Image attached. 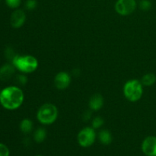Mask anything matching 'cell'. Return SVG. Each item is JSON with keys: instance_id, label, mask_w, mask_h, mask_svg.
Here are the masks:
<instances>
[{"instance_id": "20", "label": "cell", "mask_w": 156, "mask_h": 156, "mask_svg": "<svg viewBox=\"0 0 156 156\" xmlns=\"http://www.w3.org/2000/svg\"><path fill=\"white\" fill-rule=\"evenodd\" d=\"M140 8L143 11H149L152 8V2L149 0H141L140 2Z\"/></svg>"}, {"instance_id": "24", "label": "cell", "mask_w": 156, "mask_h": 156, "mask_svg": "<svg viewBox=\"0 0 156 156\" xmlns=\"http://www.w3.org/2000/svg\"><path fill=\"white\" fill-rule=\"evenodd\" d=\"M79 74H80V70L79 69H76L73 70V75L74 76H76V77H77V76H79Z\"/></svg>"}, {"instance_id": "25", "label": "cell", "mask_w": 156, "mask_h": 156, "mask_svg": "<svg viewBox=\"0 0 156 156\" xmlns=\"http://www.w3.org/2000/svg\"><path fill=\"white\" fill-rule=\"evenodd\" d=\"M37 156H42V155H37Z\"/></svg>"}, {"instance_id": "3", "label": "cell", "mask_w": 156, "mask_h": 156, "mask_svg": "<svg viewBox=\"0 0 156 156\" xmlns=\"http://www.w3.org/2000/svg\"><path fill=\"white\" fill-rule=\"evenodd\" d=\"M59 114L57 107L52 103L44 104L37 113V119L43 125H50L56 120Z\"/></svg>"}, {"instance_id": "26", "label": "cell", "mask_w": 156, "mask_h": 156, "mask_svg": "<svg viewBox=\"0 0 156 156\" xmlns=\"http://www.w3.org/2000/svg\"><path fill=\"white\" fill-rule=\"evenodd\" d=\"M1 90H2V89H0V91H1Z\"/></svg>"}, {"instance_id": "22", "label": "cell", "mask_w": 156, "mask_h": 156, "mask_svg": "<svg viewBox=\"0 0 156 156\" xmlns=\"http://www.w3.org/2000/svg\"><path fill=\"white\" fill-rule=\"evenodd\" d=\"M0 156H10V151L8 146L0 143Z\"/></svg>"}, {"instance_id": "15", "label": "cell", "mask_w": 156, "mask_h": 156, "mask_svg": "<svg viewBox=\"0 0 156 156\" xmlns=\"http://www.w3.org/2000/svg\"><path fill=\"white\" fill-rule=\"evenodd\" d=\"M140 81H141L143 86H152L156 82V76L152 73H146L142 77Z\"/></svg>"}, {"instance_id": "11", "label": "cell", "mask_w": 156, "mask_h": 156, "mask_svg": "<svg viewBox=\"0 0 156 156\" xmlns=\"http://www.w3.org/2000/svg\"><path fill=\"white\" fill-rule=\"evenodd\" d=\"M104 105L103 96L100 94H94L90 98L88 107L91 111H98L102 108Z\"/></svg>"}, {"instance_id": "6", "label": "cell", "mask_w": 156, "mask_h": 156, "mask_svg": "<svg viewBox=\"0 0 156 156\" xmlns=\"http://www.w3.org/2000/svg\"><path fill=\"white\" fill-rule=\"evenodd\" d=\"M136 5V0H117L115 3V10L119 15L126 16L133 13Z\"/></svg>"}, {"instance_id": "16", "label": "cell", "mask_w": 156, "mask_h": 156, "mask_svg": "<svg viewBox=\"0 0 156 156\" xmlns=\"http://www.w3.org/2000/svg\"><path fill=\"white\" fill-rule=\"evenodd\" d=\"M18 54H16L14 50V49L11 47H8L5 50V56L6 59L10 61V62H12V60L14 59V58L17 56Z\"/></svg>"}, {"instance_id": "17", "label": "cell", "mask_w": 156, "mask_h": 156, "mask_svg": "<svg viewBox=\"0 0 156 156\" xmlns=\"http://www.w3.org/2000/svg\"><path fill=\"white\" fill-rule=\"evenodd\" d=\"M15 82H16L18 86H22L25 85L27 82V77L25 76V74H19L16 76L15 77Z\"/></svg>"}, {"instance_id": "10", "label": "cell", "mask_w": 156, "mask_h": 156, "mask_svg": "<svg viewBox=\"0 0 156 156\" xmlns=\"http://www.w3.org/2000/svg\"><path fill=\"white\" fill-rule=\"evenodd\" d=\"M15 67L12 62L5 63L0 67V80L7 82L12 79L15 73Z\"/></svg>"}, {"instance_id": "18", "label": "cell", "mask_w": 156, "mask_h": 156, "mask_svg": "<svg viewBox=\"0 0 156 156\" xmlns=\"http://www.w3.org/2000/svg\"><path fill=\"white\" fill-rule=\"evenodd\" d=\"M104 124V119L101 117H94L91 122V126L94 129H99Z\"/></svg>"}, {"instance_id": "21", "label": "cell", "mask_w": 156, "mask_h": 156, "mask_svg": "<svg viewBox=\"0 0 156 156\" xmlns=\"http://www.w3.org/2000/svg\"><path fill=\"white\" fill-rule=\"evenodd\" d=\"M37 6V0H27L25 2V8L28 11H33Z\"/></svg>"}, {"instance_id": "1", "label": "cell", "mask_w": 156, "mask_h": 156, "mask_svg": "<svg viewBox=\"0 0 156 156\" xmlns=\"http://www.w3.org/2000/svg\"><path fill=\"white\" fill-rule=\"evenodd\" d=\"M24 100V92L18 85H9L0 91V105L8 111L18 109Z\"/></svg>"}, {"instance_id": "2", "label": "cell", "mask_w": 156, "mask_h": 156, "mask_svg": "<svg viewBox=\"0 0 156 156\" xmlns=\"http://www.w3.org/2000/svg\"><path fill=\"white\" fill-rule=\"evenodd\" d=\"M12 63L17 70L24 74L34 73L36 71L39 65L37 58L31 55H17L12 60Z\"/></svg>"}, {"instance_id": "13", "label": "cell", "mask_w": 156, "mask_h": 156, "mask_svg": "<svg viewBox=\"0 0 156 156\" xmlns=\"http://www.w3.org/2000/svg\"><path fill=\"white\" fill-rule=\"evenodd\" d=\"M112 135L108 129H101L98 133V140L101 144L108 146L112 142Z\"/></svg>"}, {"instance_id": "23", "label": "cell", "mask_w": 156, "mask_h": 156, "mask_svg": "<svg viewBox=\"0 0 156 156\" xmlns=\"http://www.w3.org/2000/svg\"><path fill=\"white\" fill-rule=\"evenodd\" d=\"M91 117V112L90 111H87L83 114V117H82V118H83V120H85V121H88Z\"/></svg>"}, {"instance_id": "12", "label": "cell", "mask_w": 156, "mask_h": 156, "mask_svg": "<svg viewBox=\"0 0 156 156\" xmlns=\"http://www.w3.org/2000/svg\"><path fill=\"white\" fill-rule=\"evenodd\" d=\"M20 130L24 134H29L32 132L34 128V123L30 119L24 118L20 123Z\"/></svg>"}, {"instance_id": "7", "label": "cell", "mask_w": 156, "mask_h": 156, "mask_svg": "<svg viewBox=\"0 0 156 156\" xmlns=\"http://www.w3.org/2000/svg\"><path fill=\"white\" fill-rule=\"evenodd\" d=\"M72 76L66 72H59L54 78V85L58 90H65L70 85Z\"/></svg>"}, {"instance_id": "4", "label": "cell", "mask_w": 156, "mask_h": 156, "mask_svg": "<svg viewBox=\"0 0 156 156\" xmlns=\"http://www.w3.org/2000/svg\"><path fill=\"white\" fill-rule=\"evenodd\" d=\"M123 95L130 102L140 100L143 94V85L138 79H130L123 85Z\"/></svg>"}, {"instance_id": "27", "label": "cell", "mask_w": 156, "mask_h": 156, "mask_svg": "<svg viewBox=\"0 0 156 156\" xmlns=\"http://www.w3.org/2000/svg\"><path fill=\"white\" fill-rule=\"evenodd\" d=\"M0 1H1V0H0Z\"/></svg>"}, {"instance_id": "19", "label": "cell", "mask_w": 156, "mask_h": 156, "mask_svg": "<svg viewBox=\"0 0 156 156\" xmlns=\"http://www.w3.org/2000/svg\"><path fill=\"white\" fill-rule=\"evenodd\" d=\"M5 3L10 9H17L21 5V0H5Z\"/></svg>"}, {"instance_id": "14", "label": "cell", "mask_w": 156, "mask_h": 156, "mask_svg": "<svg viewBox=\"0 0 156 156\" xmlns=\"http://www.w3.org/2000/svg\"><path fill=\"white\" fill-rule=\"evenodd\" d=\"M47 136V133L45 128L39 127L34 132V140L37 143H41L46 140Z\"/></svg>"}, {"instance_id": "9", "label": "cell", "mask_w": 156, "mask_h": 156, "mask_svg": "<svg viewBox=\"0 0 156 156\" xmlns=\"http://www.w3.org/2000/svg\"><path fill=\"white\" fill-rule=\"evenodd\" d=\"M142 151L147 156H156V136H147L142 143Z\"/></svg>"}, {"instance_id": "5", "label": "cell", "mask_w": 156, "mask_h": 156, "mask_svg": "<svg viewBox=\"0 0 156 156\" xmlns=\"http://www.w3.org/2000/svg\"><path fill=\"white\" fill-rule=\"evenodd\" d=\"M97 137L95 129L92 126H87L79 131L77 136L79 144L82 147L88 148L92 146L94 143Z\"/></svg>"}, {"instance_id": "8", "label": "cell", "mask_w": 156, "mask_h": 156, "mask_svg": "<svg viewBox=\"0 0 156 156\" xmlns=\"http://www.w3.org/2000/svg\"><path fill=\"white\" fill-rule=\"evenodd\" d=\"M26 21V14L22 9H15L11 15L10 24L15 29L20 28L24 24Z\"/></svg>"}]
</instances>
